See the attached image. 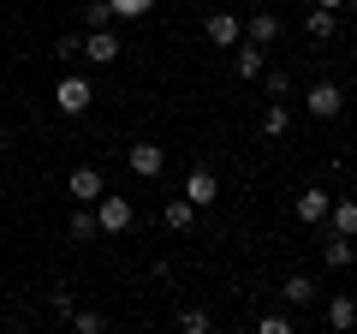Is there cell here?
Segmentation results:
<instances>
[{"mask_svg":"<svg viewBox=\"0 0 357 334\" xmlns=\"http://www.w3.org/2000/svg\"><path fill=\"white\" fill-rule=\"evenodd\" d=\"M89 209H96V227H102V239H119V233L137 227V203H131V197H119V191H102Z\"/></svg>","mask_w":357,"mask_h":334,"instance_id":"cell-1","label":"cell"},{"mask_svg":"<svg viewBox=\"0 0 357 334\" xmlns=\"http://www.w3.org/2000/svg\"><path fill=\"white\" fill-rule=\"evenodd\" d=\"M89 102H96V90H89V78L66 72L60 84H54V108H60V119H77V114H89Z\"/></svg>","mask_w":357,"mask_h":334,"instance_id":"cell-2","label":"cell"},{"mask_svg":"<svg viewBox=\"0 0 357 334\" xmlns=\"http://www.w3.org/2000/svg\"><path fill=\"white\" fill-rule=\"evenodd\" d=\"M340 108H345V90L333 84V78H316L304 90V114L310 119H340Z\"/></svg>","mask_w":357,"mask_h":334,"instance_id":"cell-3","label":"cell"},{"mask_svg":"<svg viewBox=\"0 0 357 334\" xmlns=\"http://www.w3.org/2000/svg\"><path fill=\"white\" fill-rule=\"evenodd\" d=\"M102 191H107L102 167H72V173H66V197H72V203H96Z\"/></svg>","mask_w":357,"mask_h":334,"instance_id":"cell-4","label":"cell"},{"mask_svg":"<svg viewBox=\"0 0 357 334\" xmlns=\"http://www.w3.org/2000/svg\"><path fill=\"white\" fill-rule=\"evenodd\" d=\"M178 197H185L191 209H208V203L220 197V180L208 173V167H191V173H185V191H178Z\"/></svg>","mask_w":357,"mask_h":334,"instance_id":"cell-5","label":"cell"},{"mask_svg":"<svg viewBox=\"0 0 357 334\" xmlns=\"http://www.w3.org/2000/svg\"><path fill=\"white\" fill-rule=\"evenodd\" d=\"M119 54H126V48H119L114 24H102V30H89V36H84V60H89V66H114Z\"/></svg>","mask_w":357,"mask_h":334,"instance_id":"cell-6","label":"cell"},{"mask_svg":"<svg viewBox=\"0 0 357 334\" xmlns=\"http://www.w3.org/2000/svg\"><path fill=\"white\" fill-rule=\"evenodd\" d=\"M203 36L215 42V48H238L244 18H238V13H208V18H203Z\"/></svg>","mask_w":357,"mask_h":334,"instance_id":"cell-7","label":"cell"},{"mask_svg":"<svg viewBox=\"0 0 357 334\" xmlns=\"http://www.w3.org/2000/svg\"><path fill=\"white\" fill-rule=\"evenodd\" d=\"M131 173H137V180H161V167H167V150L161 143H131Z\"/></svg>","mask_w":357,"mask_h":334,"instance_id":"cell-8","label":"cell"},{"mask_svg":"<svg viewBox=\"0 0 357 334\" xmlns=\"http://www.w3.org/2000/svg\"><path fill=\"white\" fill-rule=\"evenodd\" d=\"M328 209H333V191H321V185L298 191V221H304V227H321V221H328Z\"/></svg>","mask_w":357,"mask_h":334,"instance_id":"cell-9","label":"cell"},{"mask_svg":"<svg viewBox=\"0 0 357 334\" xmlns=\"http://www.w3.org/2000/svg\"><path fill=\"white\" fill-rule=\"evenodd\" d=\"M232 72H238L244 84H256V78L268 72V48H256V42H244V36H238V54H232Z\"/></svg>","mask_w":357,"mask_h":334,"instance_id":"cell-10","label":"cell"},{"mask_svg":"<svg viewBox=\"0 0 357 334\" xmlns=\"http://www.w3.org/2000/svg\"><path fill=\"white\" fill-rule=\"evenodd\" d=\"M280 298H286V305H292V310H310V305H316V298H321V286L310 281V275H286Z\"/></svg>","mask_w":357,"mask_h":334,"instance_id":"cell-11","label":"cell"},{"mask_svg":"<svg viewBox=\"0 0 357 334\" xmlns=\"http://www.w3.org/2000/svg\"><path fill=\"white\" fill-rule=\"evenodd\" d=\"M244 42H256V48H274V42H280V18H274V13H250Z\"/></svg>","mask_w":357,"mask_h":334,"instance_id":"cell-12","label":"cell"},{"mask_svg":"<svg viewBox=\"0 0 357 334\" xmlns=\"http://www.w3.org/2000/svg\"><path fill=\"white\" fill-rule=\"evenodd\" d=\"M321 263H328V269H351L357 263V239H345V233L321 239Z\"/></svg>","mask_w":357,"mask_h":334,"instance_id":"cell-13","label":"cell"},{"mask_svg":"<svg viewBox=\"0 0 357 334\" xmlns=\"http://www.w3.org/2000/svg\"><path fill=\"white\" fill-rule=\"evenodd\" d=\"M66 239H72V245L102 239V227H96V209H89V203H77V209H72V221H66Z\"/></svg>","mask_w":357,"mask_h":334,"instance_id":"cell-14","label":"cell"},{"mask_svg":"<svg viewBox=\"0 0 357 334\" xmlns=\"http://www.w3.org/2000/svg\"><path fill=\"white\" fill-rule=\"evenodd\" d=\"M321 227H333V233H345V239H357V197H333V209H328V221Z\"/></svg>","mask_w":357,"mask_h":334,"instance_id":"cell-15","label":"cell"},{"mask_svg":"<svg viewBox=\"0 0 357 334\" xmlns=\"http://www.w3.org/2000/svg\"><path fill=\"white\" fill-rule=\"evenodd\" d=\"M286 131H292V108L274 96V102L262 108V138H286Z\"/></svg>","mask_w":357,"mask_h":334,"instance_id":"cell-16","label":"cell"},{"mask_svg":"<svg viewBox=\"0 0 357 334\" xmlns=\"http://www.w3.org/2000/svg\"><path fill=\"white\" fill-rule=\"evenodd\" d=\"M304 30H310V42H328L333 30H340V13H328V6H310V18H304Z\"/></svg>","mask_w":357,"mask_h":334,"instance_id":"cell-17","label":"cell"},{"mask_svg":"<svg viewBox=\"0 0 357 334\" xmlns=\"http://www.w3.org/2000/svg\"><path fill=\"white\" fill-rule=\"evenodd\" d=\"M357 322V298L351 293H333L328 298V328H351Z\"/></svg>","mask_w":357,"mask_h":334,"instance_id":"cell-18","label":"cell"},{"mask_svg":"<svg viewBox=\"0 0 357 334\" xmlns=\"http://www.w3.org/2000/svg\"><path fill=\"white\" fill-rule=\"evenodd\" d=\"M191 221H197V209L185 203V197H173V203L161 209V227H167V233H185V227H191Z\"/></svg>","mask_w":357,"mask_h":334,"instance_id":"cell-19","label":"cell"},{"mask_svg":"<svg viewBox=\"0 0 357 334\" xmlns=\"http://www.w3.org/2000/svg\"><path fill=\"white\" fill-rule=\"evenodd\" d=\"M66 322H72L77 334H102V328H107V317H102V310H72Z\"/></svg>","mask_w":357,"mask_h":334,"instance_id":"cell-20","label":"cell"},{"mask_svg":"<svg viewBox=\"0 0 357 334\" xmlns=\"http://www.w3.org/2000/svg\"><path fill=\"white\" fill-rule=\"evenodd\" d=\"M178 328H185V334H208L215 317H208V310H178Z\"/></svg>","mask_w":357,"mask_h":334,"instance_id":"cell-21","label":"cell"},{"mask_svg":"<svg viewBox=\"0 0 357 334\" xmlns=\"http://www.w3.org/2000/svg\"><path fill=\"white\" fill-rule=\"evenodd\" d=\"M256 328H262V334H292V328H298V317H286V310H268Z\"/></svg>","mask_w":357,"mask_h":334,"instance_id":"cell-22","label":"cell"},{"mask_svg":"<svg viewBox=\"0 0 357 334\" xmlns=\"http://www.w3.org/2000/svg\"><path fill=\"white\" fill-rule=\"evenodd\" d=\"M48 310H54V317H72V310H77V298H72V286H54V293H48Z\"/></svg>","mask_w":357,"mask_h":334,"instance_id":"cell-23","label":"cell"},{"mask_svg":"<svg viewBox=\"0 0 357 334\" xmlns=\"http://www.w3.org/2000/svg\"><path fill=\"white\" fill-rule=\"evenodd\" d=\"M84 18H89V30H102V24H114V6H107V0H89Z\"/></svg>","mask_w":357,"mask_h":334,"instance_id":"cell-24","label":"cell"},{"mask_svg":"<svg viewBox=\"0 0 357 334\" xmlns=\"http://www.w3.org/2000/svg\"><path fill=\"white\" fill-rule=\"evenodd\" d=\"M107 6H114V18H143L155 0H107Z\"/></svg>","mask_w":357,"mask_h":334,"instance_id":"cell-25","label":"cell"},{"mask_svg":"<svg viewBox=\"0 0 357 334\" xmlns=\"http://www.w3.org/2000/svg\"><path fill=\"white\" fill-rule=\"evenodd\" d=\"M54 54H60V60H84V36H60Z\"/></svg>","mask_w":357,"mask_h":334,"instance_id":"cell-26","label":"cell"},{"mask_svg":"<svg viewBox=\"0 0 357 334\" xmlns=\"http://www.w3.org/2000/svg\"><path fill=\"white\" fill-rule=\"evenodd\" d=\"M262 84H268V96H286L292 90V72H262Z\"/></svg>","mask_w":357,"mask_h":334,"instance_id":"cell-27","label":"cell"},{"mask_svg":"<svg viewBox=\"0 0 357 334\" xmlns=\"http://www.w3.org/2000/svg\"><path fill=\"white\" fill-rule=\"evenodd\" d=\"M316 6H328V13H340V6H345V0H316Z\"/></svg>","mask_w":357,"mask_h":334,"instance_id":"cell-28","label":"cell"},{"mask_svg":"<svg viewBox=\"0 0 357 334\" xmlns=\"http://www.w3.org/2000/svg\"><path fill=\"white\" fill-rule=\"evenodd\" d=\"M345 13H351V24H357V0H345Z\"/></svg>","mask_w":357,"mask_h":334,"instance_id":"cell-29","label":"cell"}]
</instances>
